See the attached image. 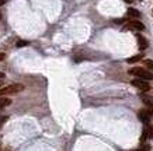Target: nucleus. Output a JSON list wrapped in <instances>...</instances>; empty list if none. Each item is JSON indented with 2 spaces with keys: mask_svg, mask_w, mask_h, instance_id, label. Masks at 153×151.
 I'll list each match as a JSON object with an SVG mask.
<instances>
[{
  "mask_svg": "<svg viewBox=\"0 0 153 151\" xmlns=\"http://www.w3.org/2000/svg\"><path fill=\"white\" fill-rule=\"evenodd\" d=\"M131 74H134V76H136L138 78H142V80H153V74L150 73V71H148V70L142 69V67H134V69L129 70Z\"/></svg>",
  "mask_w": 153,
  "mask_h": 151,
  "instance_id": "obj_1",
  "label": "nucleus"
},
{
  "mask_svg": "<svg viewBox=\"0 0 153 151\" xmlns=\"http://www.w3.org/2000/svg\"><path fill=\"white\" fill-rule=\"evenodd\" d=\"M24 90V85L23 84H10L7 87L4 88H0V96L3 95H7V94H16V92H20Z\"/></svg>",
  "mask_w": 153,
  "mask_h": 151,
  "instance_id": "obj_2",
  "label": "nucleus"
},
{
  "mask_svg": "<svg viewBox=\"0 0 153 151\" xmlns=\"http://www.w3.org/2000/svg\"><path fill=\"white\" fill-rule=\"evenodd\" d=\"M125 29H131V31H142V29H145V25L140 23V21H138V20H131L129 23L124 27V31H125Z\"/></svg>",
  "mask_w": 153,
  "mask_h": 151,
  "instance_id": "obj_3",
  "label": "nucleus"
},
{
  "mask_svg": "<svg viewBox=\"0 0 153 151\" xmlns=\"http://www.w3.org/2000/svg\"><path fill=\"white\" fill-rule=\"evenodd\" d=\"M132 85L136 88H139L142 91H149L150 90V85H149V82L146 80H142V78H135L132 80Z\"/></svg>",
  "mask_w": 153,
  "mask_h": 151,
  "instance_id": "obj_4",
  "label": "nucleus"
},
{
  "mask_svg": "<svg viewBox=\"0 0 153 151\" xmlns=\"http://www.w3.org/2000/svg\"><path fill=\"white\" fill-rule=\"evenodd\" d=\"M138 116H139V120H142L143 123H149V120H150V113H149V110H148V109H142V110H139Z\"/></svg>",
  "mask_w": 153,
  "mask_h": 151,
  "instance_id": "obj_5",
  "label": "nucleus"
},
{
  "mask_svg": "<svg viewBox=\"0 0 153 151\" xmlns=\"http://www.w3.org/2000/svg\"><path fill=\"white\" fill-rule=\"evenodd\" d=\"M140 98H142V101H143V104H146L149 108H150V106H153V96L146 95V94H142V95H140Z\"/></svg>",
  "mask_w": 153,
  "mask_h": 151,
  "instance_id": "obj_6",
  "label": "nucleus"
},
{
  "mask_svg": "<svg viewBox=\"0 0 153 151\" xmlns=\"http://www.w3.org/2000/svg\"><path fill=\"white\" fill-rule=\"evenodd\" d=\"M138 45H139V49L143 50L148 48V41L145 39L143 37H140V35H138Z\"/></svg>",
  "mask_w": 153,
  "mask_h": 151,
  "instance_id": "obj_7",
  "label": "nucleus"
},
{
  "mask_svg": "<svg viewBox=\"0 0 153 151\" xmlns=\"http://www.w3.org/2000/svg\"><path fill=\"white\" fill-rule=\"evenodd\" d=\"M126 14H128V17H132V18H138V17L140 15V13L136 9H128Z\"/></svg>",
  "mask_w": 153,
  "mask_h": 151,
  "instance_id": "obj_8",
  "label": "nucleus"
},
{
  "mask_svg": "<svg viewBox=\"0 0 153 151\" xmlns=\"http://www.w3.org/2000/svg\"><path fill=\"white\" fill-rule=\"evenodd\" d=\"M11 104V99H9V98H0V109H3L4 106H7V105H10Z\"/></svg>",
  "mask_w": 153,
  "mask_h": 151,
  "instance_id": "obj_9",
  "label": "nucleus"
},
{
  "mask_svg": "<svg viewBox=\"0 0 153 151\" xmlns=\"http://www.w3.org/2000/svg\"><path fill=\"white\" fill-rule=\"evenodd\" d=\"M142 59V55H136V56H132V57H129V59L126 60V62H128V63H135V62H139V60Z\"/></svg>",
  "mask_w": 153,
  "mask_h": 151,
  "instance_id": "obj_10",
  "label": "nucleus"
},
{
  "mask_svg": "<svg viewBox=\"0 0 153 151\" xmlns=\"http://www.w3.org/2000/svg\"><path fill=\"white\" fill-rule=\"evenodd\" d=\"M146 132H148V137L153 138V124H149L148 127H146Z\"/></svg>",
  "mask_w": 153,
  "mask_h": 151,
  "instance_id": "obj_11",
  "label": "nucleus"
},
{
  "mask_svg": "<svg viewBox=\"0 0 153 151\" xmlns=\"http://www.w3.org/2000/svg\"><path fill=\"white\" fill-rule=\"evenodd\" d=\"M145 64H146V67H148V69H150V70H153V60H150V59H146L143 62Z\"/></svg>",
  "mask_w": 153,
  "mask_h": 151,
  "instance_id": "obj_12",
  "label": "nucleus"
},
{
  "mask_svg": "<svg viewBox=\"0 0 153 151\" xmlns=\"http://www.w3.org/2000/svg\"><path fill=\"white\" fill-rule=\"evenodd\" d=\"M27 45H28L27 41H19L17 42V46H19V48H21V46H27Z\"/></svg>",
  "mask_w": 153,
  "mask_h": 151,
  "instance_id": "obj_13",
  "label": "nucleus"
},
{
  "mask_svg": "<svg viewBox=\"0 0 153 151\" xmlns=\"http://www.w3.org/2000/svg\"><path fill=\"white\" fill-rule=\"evenodd\" d=\"M6 120H7V116H3V118H0V129H1V126L6 123Z\"/></svg>",
  "mask_w": 153,
  "mask_h": 151,
  "instance_id": "obj_14",
  "label": "nucleus"
},
{
  "mask_svg": "<svg viewBox=\"0 0 153 151\" xmlns=\"http://www.w3.org/2000/svg\"><path fill=\"white\" fill-rule=\"evenodd\" d=\"M149 150H150V147L149 146H143L142 148H140V151H149Z\"/></svg>",
  "mask_w": 153,
  "mask_h": 151,
  "instance_id": "obj_15",
  "label": "nucleus"
},
{
  "mask_svg": "<svg viewBox=\"0 0 153 151\" xmlns=\"http://www.w3.org/2000/svg\"><path fill=\"white\" fill-rule=\"evenodd\" d=\"M3 78H4V73H1V71H0V80H3Z\"/></svg>",
  "mask_w": 153,
  "mask_h": 151,
  "instance_id": "obj_16",
  "label": "nucleus"
},
{
  "mask_svg": "<svg viewBox=\"0 0 153 151\" xmlns=\"http://www.w3.org/2000/svg\"><path fill=\"white\" fill-rule=\"evenodd\" d=\"M4 59V53H0V60Z\"/></svg>",
  "mask_w": 153,
  "mask_h": 151,
  "instance_id": "obj_17",
  "label": "nucleus"
},
{
  "mask_svg": "<svg viewBox=\"0 0 153 151\" xmlns=\"http://www.w3.org/2000/svg\"><path fill=\"white\" fill-rule=\"evenodd\" d=\"M1 4H4V0H0V6Z\"/></svg>",
  "mask_w": 153,
  "mask_h": 151,
  "instance_id": "obj_18",
  "label": "nucleus"
},
{
  "mask_svg": "<svg viewBox=\"0 0 153 151\" xmlns=\"http://www.w3.org/2000/svg\"><path fill=\"white\" fill-rule=\"evenodd\" d=\"M126 3H132V0H125Z\"/></svg>",
  "mask_w": 153,
  "mask_h": 151,
  "instance_id": "obj_19",
  "label": "nucleus"
},
{
  "mask_svg": "<svg viewBox=\"0 0 153 151\" xmlns=\"http://www.w3.org/2000/svg\"><path fill=\"white\" fill-rule=\"evenodd\" d=\"M0 87H1V80H0Z\"/></svg>",
  "mask_w": 153,
  "mask_h": 151,
  "instance_id": "obj_20",
  "label": "nucleus"
},
{
  "mask_svg": "<svg viewBox=\"0 0 153 151\" xmlns=\"http://www.w3.org/2000/svg\"><path fill=\"white\" fill-rule=\"evenodd\" d=\"M0 18H1V14H0Z\"/></svg>",
  "mask_w": 153,
  "mask_h": 151,
  "instance_id": "obj_21",
  "label": "nucleus"
}]
</instances>
